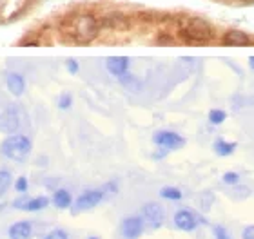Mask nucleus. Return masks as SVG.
Listing matches in <instances>:
<instances>
[{"instance_id":"obj_1","label":"nucleus","mask_w":254,"mask_h":239,"mask_svg":"<svg viewBox=\"0 0 254 239\" xmlns=\"http://www.w3.org/2000/svg\"><path fill=\"white\" fill-rule=\"evenodd\" d=\"M180 37L189 43H205L212 40L214 31L209 22H205L204 19H191L182 25Z\"/></svg>"},{"instance_id":"obj_2","label":"nucleus","mask_w":254,"mask_h":239,"mask_svg":"<svg viewBox=\"0 0 254 239\" xmlns=\"http://www.w3.org/2000/svg\"><path fill=\"white\" fill-rule=\"evenodd\" d=\"M69 35H71V38H73L74 42L89 43L98 35V22H96V19L91 17V15L76 17V19L73 20V24H71Z\"/></svg>"},{"instance_id":"obj_3","label":"nucleus","mask_w":254,"mask_h":239,"mask_svg":"<svg viewBox=\"0 0 254 239\" xmlns=\"http://www.w3.org/2000/svg\"><path fill=\"white\" fill-rule=\"evenodd\" d=\"M0 151L6 158L13 159V161H22L31 152V140L24 134H11L2 141Z\"/></svg>"},{"instance_id":"obj_4","label":"nucleus","mask_w":254,"mask_h":239,"mask_svg":"<svg viewBox=\"0 0 254 239\" xmlns=\"http://www.w3.org/2000/svg\"><path fill=\"white\" fill-rule=\"evenodd\" d=\"M142 217H143V223H145L149 228H158L163 225L165 212L162 209V205L151 201V203H145L142 207Z\"/></svg>"},{"instance_id":"obj_5","label":"nucleus","mask_w":254,"mask_h":239,"mask_svg":"<svg viewBox=\"0 0 254 239\" xmlns=\"http://www.w3.org/2000/svg\"><path fill=\"white\" fill-rule=\"evenodd\" d=\"M153 141L160 149H165V151H173V149H180L182 145H185V140L182 138L180 134H176L173 130H160L153 136Z\"/></svg>"},{"instance_id":"obj_6","label":"nucleus","mask_w":254,"mask_h":239,"mask_svg":"<svg viewBox=\"0 0 254 239\" xmlns=\"http://www.w3.org/2000/svg\"><path fill=\"white\" fill-rule=\"evenodd\" d=\"M20 127V112L19 109L11 105L4 112H0V132H17Z\"/></svg>"},{"instance_id":"obj_7","label":"nucleus","mask_w":254,"mask_h":239,"mask_svg":"<svg viewBox=\"0 0 254 239\" xmlns=\"http://www.w3.org/2000/svg\"><path fill=\"white\" fill-rule=\"evenodd\" d=\"M104 197H106V192H104L102 189L86 190V192H82L80 196L76 197V212L93 209V207H96Z\"/></svg>"},{"instance_id":"obj_8","label":"nucleus","mask_w":254,"mask_h":239,"mask_svg":"<svg viewBox=\"0 0 254 239\" xmlns=\"http://www.w3.org/2000/svg\"><path fill=\"white\" fill-rule=\"evenodd\" d=\"M198 219H200L198 216L189 209H180V210H176V214H174V225H176V228L185 230V232L196 230Z\"/></svg>"},{"instance_id":"obj_9","label":"nucleus","mask_w":254,"mask_h":239,"mask_svg":"<svg viewBox=\"0 0 254 239\" xmlns=\"http://www.w3.org/2000/svg\"><path fill=\"white\" fill-rule=\"evenodd\" d=\"M143 227H145L143 217L129 216V217H125V219L122 221V225H120V232H122V236H124L125 239H137L138 236L143 232Z\"/></svg>"},{"instance_id":"obj_10","label":"nucleus","mask_w":254,"mask_h":239,"mask_svg":"<svg viewBox=\"0 0 254 239\" xmlns=\"http://www.w3.org/2000/svg\"><path fill=\"white\" fill-rule=\"evenodd\" d=\"M222 42L225 45H231V47H247V45H251V37H249L245 31L231 29L223 35Z\"/></svg>"},{"instance_id":"obj_11","label":"nucleus","mask_w":254,"mask_h":239,"mask_svg":"<svg viewBox=\"0 0 254 239\" xmlns=\"http://www.w3.org/2000/svg\"><path fill=\"white\" fill-rule=\"evenodd\" d=\"M49 205V199L46 196H38V197H31V199H17L13 203L15 209L20 210H27V212H38V210L46 209Z\"/></svg>"},{"instance_id":"obj_12","label":"nucleus","mask_w":254,"mask_h":239,"mask_svg":"<svg viewBox=\"0 0 254 239\" xmlns=\"http://www.w3.org/2000/svg\"><path fill=\"white\" fill-rule=\"evenodd\" d=\"M9 239H31L33 225L29 221H19L9 227Z\"/></svg>"},{"instance_id":"obj_13","label":"nucleus","mask_w":254,"mask_h":239,"mask_svg":"<svg viewBox=\"0 0 254 239\" xmlns=\"http://www.w3.org/2000/svg\"><path fill=\"white\" fill-rule=\"evenodd\" d=\"M107 69L109 73L115 74L116 78H122L127 69H129V58H124V56H118V58H109L107 60Z\"/></svg>"},{"instance_id":"obj_14","label":"nucleus","mask_w":254,"mask_h":239,"mask_svg":"<svg viewBox=\"0 0 254 239\" xmlns=\"http://www.w3.org/2000/svg\"><path fill=\"white\" fill-rule=\"evenodd\" d=\"M7 89H9V92L11 94H15V96H20L22 92H24L25 89V80L22 74L19 73H9L7 74Z\"/></svg>"},{"instance_id":"obj_15","label":"nucleus","mask_w":254,"mask_h":239,"mask_svg":"<svg viewBox=\"0 0 254 239\" xmlns=\"http://www.w3.org/2000/svg\"><path fill=\"white\" fill-rule=\"evenodd\" d=\"M71 203H73V197H71V192L66 189H58L55 190V194H53V205H55L56 209H69L71 207Z\"/></svg>"},{"instance_id":"obj_16","label":"nucleus","mask_w":254,"mask_h":239,"mask_svg":"<svg viewBox=\"0 0 254 239\" xmlns=\"http://www.w3.org/2000/svg\"><path fill=\"white\" fill-rule=\"evenodd\" d=\"M236 147H238V143H236V141H227V140H222V138L214 141V145H212L214 152H216L218 156H222V158L231 156V154L236 151Z\"/></svg>"},{"instance_id":"obj_17","label":"nucleus","mask_w":254,"mask_h":239,"mask_svg":"<svg viewBox=\"0 0 254 239\" xmlns=\"http://www.w3.org/2000/svg\"><path fill=\"white\" fill-rule=\"evenodd\" d=\"M160 196L163 199H171V201H180L182 199V190L176 187H163L160 190Z\"/></svg>"},{"instance_id":"obj_18","label":"nucleus","mask_w":254,"mask_h":239,"mask_svg":"<svg viewBox=\"0 0 254 239\" xmlns=\"http://www.w3.org/2000/svg\"><path fill=\"white\" fill-rule=\"evenodd\" d=\"M9 185H11V172L0 169V196L9 189Z\"/></svg>"},{"instance_id":"obj_19","label":"nucleus","mask_w":254,"mask_h":239,"mask_svg":"<svg viewBox=\"0 0 254 239\" xmlns=\"http://www.w3.org/2000/svg\"><path fill=\"white\" fill-rule=\"evenodd\" d=\"M225 118H227V114H225V110L222 109H212L211 112H209V122L212 123V125H220V123L225 122Z\"/></svg>"},{"instance_id":"obj_20","label":"nucleus","mask_w":254,"mask_h":239,"mask_svg":"<svg viewBox=\"0 0 254 239\" xmlns=\"http://www.w3.org/2000/svg\"><path fill=\"white\" fill-rule=\"evenodd\" d=\"M212 201H214L212 192H204V194L200 196V209H202V210H209V209H211Z\"/></svg>"},{"instance_id":"obj_21","label":"nucleus","mask_w":254,"mask_h":239,"mask_svg":"<svg viewBox=\"0 0 254 239\" xmlns=\"http://www.w3.org/2000/svg\"><path fill=\"white\" fill-rule=\"evenodd\" d=\"M212 232H214V238L216 239H231L227 228L222 227V225H214V227H212Z\"/></svg>"},{"instance_id":"obj_22","label":"nucleus","mask_w":254,"mask_h":239,"mask_svg":"<svg viewBox=\"0 0 254 239\" xmlns=\"http://www.w3.org/2000/svg\"><path fill=\"white\" fill-rule=\"evenodd\" d=\"M223 181L227 185H236L240 181V174H238V172H232V171L225 172V174H223Z\"/></svg>"},{"instance_id":"obj_23","label":"nucleus","mask_w":254,"mask_h":239,"mask_svg":"<svg viewBox=\"0 0 254 239\" xmlns=\"http://www.w3.org/2000/svg\"><path fill=\"white\" fill-rule=\"evenodd\" d=\"M71 104H73V98H71V94H68V92H64L62 96L58 98V107L60 109H69Z\"/></svg>"},{"instance_id":"obj_24","label":"nucleus","mask_w":254,"mask_h":239,"mask_svg":"<svg viewBox=\"0 0 254 239\" xmlns=\"http://www.w3.org/2000/svg\"><path fill=\"white\" fill-rule=\"evenodd\" d=\"M44 239H69V236L64 230H60V228H56V230H51L47 236Z\"/></svg>"},{"instance_id":"obj_25","label":"nucleus","mask_w":254,"mask_h":239,"mask_svg":"<svg viewBox=\"0 0 254 239\" xmlns=\"http://www.w3.org/2000/svg\"><path fill=\"white\" fill-rule=\"evenodd\" d=\"M15 189H17V192L24 194L25 190H27V179H25L24 176H20V178L17 179V183H15Z\"/></svg>"},{"instance_id":"obj_26","label":"nucleus","mask_w":254,"mask_h":239,"mask_svg":"<svg viewBox=\"0 0 254 239\" xmlns=\"http://www.w3.org/2000/svg\"><path fill=\"white\" fill-rule=\"evenodd\" d=\"M66 65H68V71L71 74H76V73H78V69H80V65H78V62H76V60H68V64H66Z\"/></svg>"},{"instance_id":"obj_27","label":"nucleus","mask_w":254,"mask_h":239,"mask_svg":"<svg viewBox=\"0 0 254 239\" xmlns=\"http://www.w3.org/2000/svg\"><path fill=\"white\" fill-rule=\"evenodd\" d=\"M243 239H254V225H251V227L243 228V234H242Z\"/></svg>"},{"instance_id":"obj_28","label":"nucleus","mask_w":254,"mask_h":239,"mask_svg":"<svg viewBox=\"0 0 254 239\" xmlns=\"http://www.w3.org/2000/svg\"><path fill=\"white\" fill-rule=\"evenodd\" d=\"M104 192H111V194H116V190H118V185L115 183V181H111V183H107L106 187H104Z\"/></svg>"},{"instance_id":"obj_29","label":"nucleus","mask_w":254,"mask_h":239,"mask_svg":"<svg viewBox=\"0 0 254 239\" xmlns=\"http://www.w3.org/2000/svg\"><path fill=\"white\" fill-rule=\"evenodd\" d=\"M249 65H251V69H254V56L249 58Z\"/></svg>"},{"instance_id":"obj_30","label":"nucleus","mask_w":254,"mask_h":239,"mask_svg":"<svg viewBox=\"0 0 254 239\" xmlns=\"http://www.w3.org/2000/svg\"><path fill=\"white\" fill-rule=\"evenodd\" d=\"M87 239H100V238H94V236H91V238H87Z\"/></svg>"}]
</instances>
